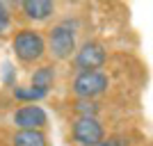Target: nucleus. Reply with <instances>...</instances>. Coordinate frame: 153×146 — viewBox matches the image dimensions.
<instances>
[{
	"instance_id": "f257e3e1",
	"label": "nucleus",
	"mask_w": 153,
	"mask_h": 146,
	"mask_svg": "<svg viewBox=\"0 0 153 146\" xmlns=\"http://www.w3.org/2000/svg\"><path fill=\"white\" fill-rule=\"evenodd\" d=\"M12 48L21 64H37L46 55V39L34 27H23L14 34Z\"/></svg>"
},
{
	"instance_id": "f03ea898",
	"label": "nucleus",
	"mask_w": 153,
	"mask_h": 146,
	"mask_svg": "<svg viewBox=\"0 0 153 146\" xmlns=\"http://www.w3.org/2000/svg\"><path fill=\"white\" fill-rule=\"evenodd\" d=\"M46 39V50L55 59H69L76 55V27L71 21H59L48 30Z\"/></svg>"
},
{
	"instance_id": "7ed1b4c3",
	"label": "nucleus",
	"mask_w": 153,
	"mask_h": 146,
	"mask_svg": "<svg viewBox=\"0 0 153 146\" xmlns=\"http://www.w3.org/2000/svg\"><path fill=\"white\" fill-rule=\"evenodd\" d=\"M73 94L78 98H87V101H94L96 96H101L108 91L110 87V78L108 73L103 71H82L78 73L76 80H73Z\"/></svg>"
},
{
	"instance_id": "20e7f679",
	"label": "nucleus",
	"mask_w": 153,
	"mask_h": 146,
	"mask_svg": "<svg viewBox=\"0 0 153 146\" xmlns=\"http://www.w3.org/2000/svg\"><path fill=\"white\" fill-rule=\"evenodd\" d=\"M108 59V53L103 48V44L98 41H87L80 48H76V55H73V64H76L78 73L82 71H98Z\"/></svg>"
},
{
	"instance_id": "39448f33",
	"label": "nucleus",
	"mask_w": 153,
	"mask_h": 146,
	"mask_svg": "<svg viewBox=\"0 0 153 146\" xmlns=\"http://www.w3.org/2000/svg\"><path fill=\"white\" fill-rule=\"evenodd\" d=\"M71 135H73V139L78 142L80 146H89V144H98L103 142V130L101 121L98 119H85V116H78L73 121V126H71Z\"/></svg>"
},
{
	"instance_id": "423d86ee",
	"label": "nucleus",
	"mask_w": 153,
	"mask_h": 146,
	"mask_svg": "<svg viewBox=\"0 0 153 146\" xmlns=\"http://www.w3.org/2000/svg\"><path fill=\"white\" fill-rule=\"evenodd\" d=\"M12 121H14V126H19L21 130H44L46 123H48V114L39 105L32 103V105H23V107L16 110Z\"/></svg>"
},
{
	"instance_id": "0eeeda50",
	"label": "nucleus",
	"mask_w": 153,
	"mask_h": 146,
	"mask_svg": "<svg viewBox=\"0 0 153 146\" xmlns=\"http://www.w3.org/2000/svg\"><path fill=\"white\" fill-rule=\"evenodd\" d=\"M19 9L23 12V16L27 21H48L57 7L51 0H25L19 5Z\"/></svg>"
},
{
	"instance_id": "6e6552de",
	"label": "nucleus",
	"mask_w": 153,
	"mask_h": 146,
	"mask_svg": "<svg viewBox=\"0 0 153 146\" xmlns=\"http://www.w3.org/2000/svg\"><path fill=\"white\" fill-rule=\"evenodd\" d=\"M12 146H48L44 130H19L12 137Z\"/></svg>"
},
{
	"instance_id": "1a4fd4ad",
	"label": "nucleus",
	"mask_w": 153,
	"mask_h": 146,
	"mask_svg": "<svg viewBox=\"0 0 153 146\" xmlns=\"http://www.w3.org/2000/svg\"><path fill=\"white\" fill-rule=\"evenodd\" d=\"M55 82V66L53 64H44V66H39L34 69L32 73V87L34 89H41V91H48Z\"/></svg>"
},
{
	"instance_id": "9d476101",
	"label": "nucleus",
	"mask_w": 153,
	"mask_h": 146,
	"mask_svg": "<svg viewBox=\"0 0 153 146\" xmlns=\"http://www.w3.org/2000/svg\"><path fill=\"white\" fill-rule=\"evenodd\" d=\"M73 110H76V114H78V116H85V119H96V114H98L101 105H98L96 101L78 98V101L73 103Z\"/></svg>"
},
{
	"instance_id": "9b49d317",
	"label": "nucleus",
	"mask_w": 153,
	"mask_h": 146,
	"mask_svg": "<svg viewBox=\"0 0 153 146\" xmlns=\"http://www.w3.org/2000/svg\"><path fill=\"white\" fill-rule=\"evenodd\" d=\"M48 91H41V89H34V87H16L14 89V96L19 101H39L44 98Z\"/></svg>"
},
{
	"instance_id": "f8f14e48",
	"label": "nucleus",
	"mask_w": 153,
	"mask_h": 146,
	"mask_svg": "<svg viewBox=\"0 0 153 146\" xmlns=\"http://www.w3.org/2000/svg\"><path fill=\"white\" fill-rule=\"evenodd\" d=\"M12 27V12H9V5L7 2H0V37L7 34Z\"/></svg>"
},
{
	"instance_id": "ddd939ff",
	"label": "nucleus",
	"mask_w": 153,
	"mask_h": 146,
	"mask_svg": "<svg viewBox=\"0 0 153 146\" xmlns=\"http://www.w3.org/2000/svg\"><path fill=\"white\" fill-rule=\"evenodd\" d=\"M89 146H110V142H98V144H89Z\"/></svg>"
}]
</instances>
